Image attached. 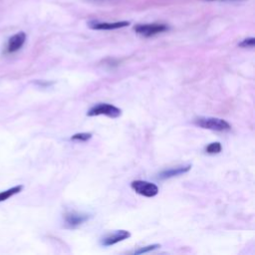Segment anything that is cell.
Returning a JSON list of instances; mask_svg holds the SVG:
<instances>
[{
	"mask_svg": "<svg viewBox=\"0 0 255 255\" xmlns=\"http://www.w3.org/2000/svg\"><path fill=\"white\" fill-rule=\"evenodd\" d=\"M194 124L202 128L216 130V131H225L231 128L230 125L222 119L212 118V117H199L194 120Z\"/></svg>",
	"mask_w": 255,
	"mask_h": 255,
	"instance_id": "1",
	"label": "cell"
},
{
	"mask_svg": "<svg viewBox=\"0 0 255 255\" xmlns=\"http://www.w3.org/2000/svg\"><path fill=\"white\" fill-rule=\"evenodd\" d=\"M121 114H122L121 109H119V108H117V107H115L111 104H105V103H101V104H98V105L94 106L87 113V115L89 117L104 115V116H107V117L112 118V119L119 118L121 116Z\"/></svg>",
	"mask_w": 255,
	"mask_h": 255,
	"instance_id": "2",
	"label": "cell"
},
{
	"mask_svg": "<svg viewBox=\"0 0 255 255\" xmlns=\"http://www.w3.org/2000/svg\"><path fill=\"white\" fill-rule=\"evenodd\" d=\"M131 188L138 194L145 197H153L158 193V187L151 182L144 180H133L130 183Z\"/></svg>",
	"mask_w": 255,
	"mask_h": 255,
	"instance_id": "3",
	"label": "cell"
},
{
	"mask_svg": "<svg viewBox=\"0 0 255 255\" xmlns=\"http://www.w3.org/2000/svg\"><path fill=\"white\" fill-rule=\"evenodd\" d=\"M133 30L144 37H151L156 34L165 32L168 30V27L164 24H158V23H152V24H140L134 26Z\"/></svg>",
	"mask_w": 255,
	"mask_h": 255,
	"instance_id": "4",
	"label": "cell"
},
{
	"mask_svg": "<svg viewBox=\"0 0 255 255\" xmlns=\"http://www.w3.org/2000/svg\"><path fill=\"white\" fill-rule=\"evenodd\" d=\"M89 219H90V216L88 214L79 213L76 211H71L64 215L65 225L68 228H77Z\"/></svg>",
	"mask_w": 255,
	"mask_h": 255,
	"instance_id": "5",
	"label": "cell"
},
{
	"mask_svg": "<svg viewBox=\"0 0 255 255\" xmlns=\"http://www.w3.org/2000/svg\"><path fill=\"white\" fill-rule=\"evenodd\" d=\"M129 25L128 21H118V22H99V21H90L89 26L94 30H116L124 28Z\"/></svg>",
	"mask_w": 255,
	"mask_h": 255,
	"instance_id": "6",
	"label": "cell"
},
{
	"mask_svg": "<svg viewBox=\"0 0 255 255\" xmlns=\"http://www.w3.org/2000/svg\"><path fill=\"white\" fill-rule=\"evenodd\" d=\"M130 236V233L127 230H117L114 233L108 234L102 239V245L104 246H112L114 244H117L121 241H124L128 239Z\"/></svg>",
	"mask_w": 255,
	"mask_h": 255,
	"instance_id": "7",
	"label": "cell"
},
{
	"mask_svg": "<svg viewBox=\"0 0 255 255\" xmlns=\"http://www.w3.org/2000/svg\"><path fill=\"white\" fill-rule=\"evenodd\" d=\"M26 41V34L24 32H18L11 36L7 42L6 50L8 53H15L20 50Z\"/></svg>",
	"mask_w": 255,
	"mask_h": 255,
	"instance_id": "8",
	"label": "cell"
},
{
	"mask_svg": "<svg viewBox=\"0 0 255 255\" xmlns=\"http://www.w3.org/2000/svg\"><path fill=\"white\" fill-rule=\"evenodd\" d=\"M190 168H191V165L187 164V165H181V166L173 167V168H170V169H166V170L161 171L158 174V178L166 179V178H170V177H173V176H177V175H180V174H183V173L189 171Z\"/></svg>",
	"mask_w": 255,
	"mask_h": 255,
	"instance_id": "9",
	"label": "cell"
},
{
	"mask_svg": "<svg viewBox=\"0 0 255 255\" xmlns=\"http://www.w3.org/2000/svg\"><path fill=\"white\" fill-rule=\"evenodd\" d=\"M22 189H23V185H16V186H13V187H11V188H9L7 190L1 191L0 192V202L5 201L8 198L12 197L13 195L19 193Z\"/></svg>",
	"mask_w": 255,
	"mask_h": 255,
	"instance_id": "10",
	"label": "cell"
},
{
	"mask_svg": "<svg viewBox=\"0 0 255 255\" xmlns=\"http://www.w3.org/2000/svg\"><path fill=\"white\" fill-rule=\"evenodd\" d=\"M221 148H222V146H221L220 142L216 141V142H211L210 144H208V145L205 147V151H206L207 153L213 154V153H218V152H220V151H221Z\"/></svg>",
	"mask_w": 255,
	"mask_h": 255,
	"instance_id": "11",
	"label": "cell"
},
{
	"mask_svg": "<svg viewBox=\"0 0 255 255\" xmlns=\"http://www.w3.org/2000/svg\"><path fill=\"white\" fill-rule=\"evenodd\" d=\"M92 137L91 132H79L75 133L71 136V139L73 140H80V141H87Z\"/></svg>",
	"mask_w": 255,
	"mask_h": 255,
	"instance_id": "12",
	"label": "cell"
},
{
	"mask_svg": "<svg viewBox=\"0 0 255 255\" xmlns=\"http://www.w3.org/2000/svg\"><path fill=\"white\" fill-rule=\"evenodd\" d=\"M160 245L159 244H152V245H147V246H144V247H141L139 249H137L136 251H134V254H142V253H146V252H149V251H153L157 248H159Z\"/></svg>",
	"mask_w": 255,
	"mask_h": 255,
	"instance_id": "13",
	"label": "cell"
},
{
	"mask_svg": "<svg viewBox=\"0 0 255 255\" xmlns=\"http://www.w3.org/2000/svg\"><path fill=\"white\" fill-rule=\"evenodd\" d=\"M238 45H239V47H242V48H252V47H254V45H255V39H254L253 37L244 39V40H243L242 42H240Z\"/></svg>",
	"mask_w": 255,
	"mask_h": 255,
	"instance_id": "14",
	"label": "cell"
},
{
	"mask_svg": "<svg viewBox=\"0 0 255 255\" xmlns=\"http://www.w3.org/2000/svg\"><path fill=\"white\" fill-rule=\"evenodd\" d=\"M202 1H213V0H202Z\"/></svg>",
	"mask_w": 255,
	"mask_h": 255,
	"instance_id": "15",
	"label": "cell"
}]
</instances>
